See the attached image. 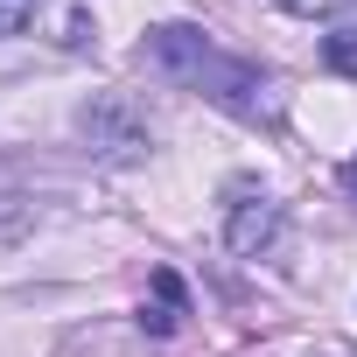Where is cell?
<instances>
[{"label": "cell", "mask_w": 357, "mask_h": 357, "mask_svg": "<svg viewBox=\"0 0 357 357\" xmlns=\"http://www.w3.org/2000/svg\"><path fill=\"white\" fill-rule=\"evenodd\" d=\"M147 56H154V70H168L175 84H197L204 98H218L225 112H238V119H280V84L266 77V70H252V63H238V56H225L211 36H197V29H154L147 36Z\"/></svg>", "instance_id": "1"}, {"label": "cell", "mask_w": 357, "mask_h": 357, "mask_svg": "<svg viewBox=\"0 0 357 357\" xmlns=\"http://www.w3.org/2000/svg\"><path fill=\"white\" fill-rule=\"evenodd\" d=\"M183 315H190V294H183V280L161 266V273H154V308H140V322H147L154 336H175V329H183Z\"/></svg>", "instance_id": "3"}, {"label": "cell", "mask_w": 357, "mask_h": 357, "mask_svg": "<svg viewBox=\"0 0 357 357\" xmlns=\"http://www.w3.org/2000/svg\"><path fill=\"white\" fill-rule=\"evenodd\" d=\"M36 15H43V0H0V36H22Z\"/></svg>", "instance_id": "4"}, {"label": "cell", "mask_w": 357, "mask_h": 357, "mask_svg": "<svg viewBox=\"0 0 357 357\" xmlns=\"http://www.w3.org/2000/svg\"><path fill=\"white\" fill-rule=\"evenodd\" d=\"M350 190H357V161H350Z\"/></svg>", "instance_id": "7"}, {"label": "cell", "mask_w": 357, "mask_h": 357, "mask_svg": "<svg viewBox=\"0 0 357 357\" xmlns=\"http://www.w3.org/2000/svg\"><path fill=\"white\" fill-rule=\"evenodd\" d=\"M225 238H231V252L259 259V252L280 238V204H273L266 190H231V218H225Z\"/></svg>", "instance_id": "2"}, {"label": "cell", "mask_w": 357, "mask_h": 357, "mask_svg": "<svg viewBox=\"0 0 357 357\" xmlns=\"http://www.w3.org/2000/svg\"><path fill=\"white\" fill-rule=\"evenodd\" d=\"M329 63L336 70H357V29H336L329 36Z\"/></svg>", "instance_id": "5"}, {"label": "cell", "mask_w": 357, "mask_h": 357, "mask_svg": "<svg viewBox=\"0 0 357 357\" xmlns=\"http://www.w3.org/2000/svg\"><path fill=\"white\" fill-rule=\"evenodd\" d=\"M287 15H343V8H357V0H280Z\"/></svg>", "instance_id": "6"}]
</instances>
